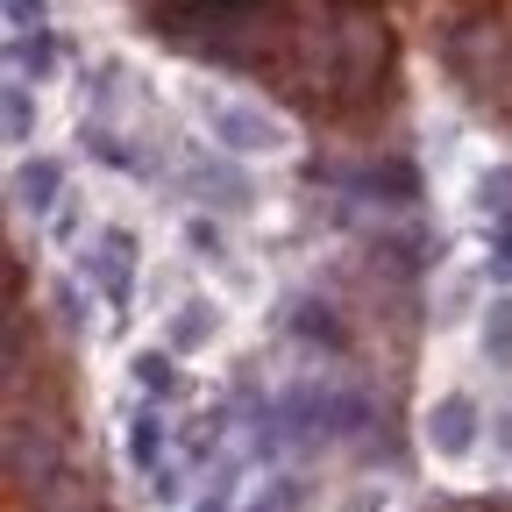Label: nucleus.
<instances>
[{
  "label": "nucleus",
  "instance_id": "obj_2",
  "mask_svg": "<svg viewBox=\"0 0 512 512\" xmlns=\"http://www.w3.org/2000/svg\"><path fill=\"white\" fill-rule=\"evenodd\" d=\"M413 512H512V491H434Z\"/></svg>",
  "mask_w": 512,
  "mask_h": 512
},
{
  "label": "nucleus",
  "instance_id": "obj_1",
  "mask_svg": "<svg viewBox=\"0 0 512 512\" xmlns=\"http://www.w3.org/2000/svg\"><path fill=\"white\" fill-rule=\"evenodd\" d=\"M0 512H136L100 448L86 363L22 242L8 249V498Z\"/></svg>",
  "mask_w": 512,
  "mask_h": 512
}]
</instances>
